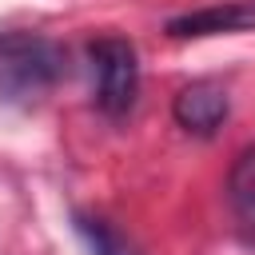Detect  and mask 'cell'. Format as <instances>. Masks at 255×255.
I'll list each match as a JSON object with an SVG mask.
<instances>
[{
  "label": "cell",
  "instance_id": "1",
  "mask_svg": "<svg viewBox=\"0 0 255 255\" xmlns=\"http://www.w3.org/2000/svg\"><path fill=\"white\" fill-rule=\"evenodd\" d=\"M64 80V48L36 32H0V96L12 104L44 100Z\"/></svg>",
  "mask_w": 255,
  "mask_h": 255
},
{
  "label": "cell",
  "instance_id": "2",
  "mask_svg": "<svg viewBox=\"0 0 255 255\" xmlns=\"http://www.w3.org/2000/svg\"><path fill=\"white\" fill-rule=\"evenodd\" d=\"M92 76H96V108L108 120H120L131 112L139 92V60L135 48L124 36H100L88 44Z\"/></svg>",
  "mask_w": 255,
  "mask_h": 255
},
{
  "label": "cell",
  "instance_id": "3",
  "mask_svg": "<svg viewBox=\"0 0 255 255\" xmlns=\"http://www.w3.org/2000/svg\"><path fill=\"white\" fill-rule=\"evenodd\" d=\"M227 112H231V96L215 80H191V84H183L175 92V104H171L175 124L183 131H191V135H215L223 128Z\"/></svg>",
  "mask_w": 255,
  "mask_h": 255
},
{
  "label": "cell",
  "instance_id": "4",
  "mask_svg": "<svg viewBox=\"0 0 255 255\" xmlns=\"http://www.w3.org/2000/svg\"><path fill=\"white\" fill-rule=\"evenodd\" d=\"M231 32H255V4L231 0V4H211L195 8L183 16L167 20L171 40H199V36H231Z\"/></svg>",
  "mask_w": 255,
  "mask_h": 255
},
{
  "label": "cell",
  "instance_id": "5",
  "mask_svg": "<svg viewBox=\"0 0 255 255\" xmlns=\"http://www.w3.org/2000/svg\"><path fill=\"white\" fill-rule=\"evenodd\" d=\"M227 207H231L235 231L247 243H255V143L243 147L231 159V171H227Z\"/></svg>",
  "mask_w": 255,
  "mask_h": 255
},
{
  "label": "cell",
  "instance_id": "6",
  "mask_svg": "<svg viewBox=\"0 0 255 255\" xmlns=\"http://www.w3.org/2000/svg\"><path fill=\"white\" fill-rule=\"evenodd\" d=\"M80 235L88 243L92 255H139L108 219H92V215H80Z\"/></svg>",
  "mask_w": 255,
  "mask_h": 255
}]
</instances>
